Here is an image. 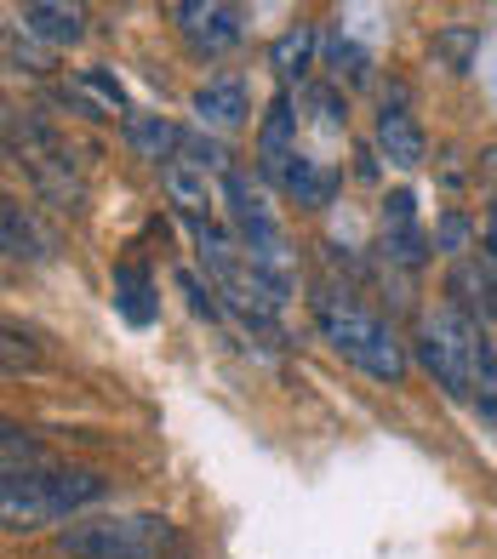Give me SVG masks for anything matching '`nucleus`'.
I'll return each mask as SVG.
<instances>
[{"mask_svg": "<svg viewBox=\"0 0 497 559\" xmlns=\"http://www.w3.org/2000/svg\"><path fill=\"white\" fill-rule=\"evenodd\" d=\"M315 325H320V337H327L350 366H360L366 377H378V383H401L406 377V354L394 343V332L371 309H360L350 292L320 286L315 292Z\"/></svg>", "mask_w": 497, "mask_h": 559, "instance_id": "obj_1", "label": "nucleus"}, {"mask_svg": "<svg viewBox=\"0 0 497 559\" xmlns=\"http://www.w3.org/2000/svg\"><path fill=\"white\" fill-rule=\"evenodd\" d=\"M417 366H424L452 400H469L481 377L497 371V354H492V343L481 332V320H469L458 309H435V314H424Z\"/></svg>", "mask_w": 497, "mask_h": 559, "instance_id": "obj_2", "label": "nucleus"}, {"mask_svg": "<svg viewBox=\"0 0 497 559\" xmlns=\"http://www.w3.org/2000/svg\"><path fill=\"white\" fill-rule=\"evenodd\" d=\"M104 497V474L92 468H7L0 479V508L7 525H40V520H69L74 508H86Z\"/></svg>", "mask_w": 497, "mask_h": 559, "instance_id": "obj_3", "label": "nucleus"}, {"mask_svg": "<svg viewBox=\"0 0 497 559\" xmlns=\"http://www.w3.org/2000/svg\"><path fill=\"white\" fill-rule=\"evenodd\" d=\"M171 525L161 514H109L58 531V554L69 559H161Z\"/></svg>", "mask_w": 497, "mask_h": 559, "instance_id": "obj_4", "label": "nucleus"}, {"mask_svg": "<svg viewBox=\"0 0 497 559\" xmlns=\"http://www.w3.org/2000/svg\"><path fill=\"white\" fill-rule=\"evenodd\" d=\"M171 23L189 40V52L223 58L246 35V7H229V0H184V7H171Z\"/></svg>", "mask_w": 497, "mask_h": 559, "instance_id": "obj_5", "label": "nucleus"}, {"mask_svg": "<svg viewBox=\"0 0 497 559\" xmlns=\"http://www.w3.org/2000/svg\"><path fill=\"white\" fill-rule=\"evenodd\" d=\"M246 109H252V97H246L240 74H217V81H206L201 92H194V120L212 126V132H235V126L246 120Z\"/></svg>", "mask_w": 497, "mask_h": 559, "instance_id": "obj_6", "label": "nucleus"}, {"mask_svg": "<svg viewBox=\"0 0 497 559\" xmlns=\"http://www.w3.org/2000/svg\"><path fill=\"white\" fill-rule=\"evenodd\" d=\"M275 183L297 200V206H327V200L338 194V177L327 171V166H315V160H304V155H292L281 171H269Z\"/></svg>", "mask_w": 497, "mask_h": 559, "instance_id": "obj_7", "label": "nucleus"}, {"mask_svg": "<svg viewBox=\"0 0 497 559\" xmlns=\"http://www.w3.org/2000/svg\"><path fill=\"white\" fill-rule=\"evenodd\" d=\"M258 155H263V171H281L297 155V109H292V97H275V104H269V120L258 132Z\"/></svg>", "mask_w": 497, "mask_h": 559, "instance_id": "obj_8", "label": "nucleus"}, {"mask_svg": "<svg viewBox=\"0 0 497 559\" xmlns=\"http://www.w3.org/2000/svg\"><path fill=\"white\" fill-rule=\"evenodd\" d=\"M115 302H120V314H127L132 325H155L161 297H155V280H149V269L120 263V269H115Z\"/></svg>", "mask_w": 497, "mask_h": 559, "instance_id": "obj_9", "label": "nucleus"}, {"mask_svg": "<svg viewBox=\"0 0 497 559\" xmlns=\"http://www.w3.org/2000/svg\"><path fill=\"white\" fill-rule=\"evenodd\" d=\"M378 148H383L394 166H417V160L429 155L424 132H417V120H412L406 109H383V115H378Z\"/></svg>", "mask_w": 497, "mask_h": 559, "instance_id": "obj_10", "label": "nucleus"}, {"mask_svg": "<svg viewBox=\"0 0 497 559\" xmlns=\"http://www.w3.org/2000/svg\"><path fill=\"white\" fill-rule=\"evenodd\" d=\"M127 143H132V155L171 166V148L184 143V132L171 120H161V115H127Z\"/></svg>", "mask_w": 497, "mask_h": 559, "instance_id": "obj_11", "label": "nucleus"}, {"mask_svg": "<svg viewBox=\"0 0 497 559\" xmlns=\"http://www.w3.org/2000/svg\"><path fill=\"white\" fill-rule=\"evenodd\" d=\"M23 29L52 40V46H69V40H81V12L52 7V0H35V7H23Z\"/></svg>", "mask_w": 497, "mask_h": 559, "instance_id": "obj_12", "label": "nucleus"}, {"mask_svg": "<svg viewBox=\"0 0 497 559\" xmlns=\"http://www.w3.org/2000/svg\"><path fill=\"white\" fill-rule=\"evenodd\" d=\"M309 58H315V29H286L275 40V52H269V63H275V74H281L286 86L309 74Z\"/></svg>", "mask_w": 497, "mask_h": 559, "instance_id": "obj_13", "label": "nucleus"}, {"mask_svg": "<svg viewBox=\"0 0 497 559\" xmlns=\"http://www.w3.org/2000/svg\"><path fill=\"white\" fill-rule=\"evenodd\" d=\"M452 292L463 297V309H475L481 320H492V314H497V280H492L486 269L458 263V269H452Z\"/></svg>", "mask_w": 497, "mask_h": 559, "instance_id": "obj_14", "label": "nucleus"}, {"mask_svg": "<svg viewBox=\"0 0 497 559\" xmlns=\"http://www.w3.org/2000/svg\"><path fill=\"white\" fill-rule=\"evenodd\" d=\"M161 177H166L171 200H178V206H184L194 223H201V217H206V206H212V194H206V171H189V166H178V160H171Z\"/></svg>", "mask_w": 497, "mask_h": 559, "instance_id": "obj_15", "label": "nucleus"}, {"mask_svg": "<svg viewBox=\"0 0 497 559\" xmlns=\"http://www.w3.org/2000/svg\"><path fill=\"white\" fill-rule=\"evenodd\" d=\"M327 69L338 74V81H350V86H360L366 74H371L366 52H360L355 40H343V35H332V40H327Z\"/></svg>", "mask_w": 497, "mask_h": 559, "instance_id": "obj_16", "label": "nucleus"}, {"mask_svg": "<svg viewBox=\"0 0 497 559\" xmlns=\"http://www.w3.org/2000/svg\"><path fill=\"white\" fill-rule=\"evenodd\" d=\"M383 258L417 269V263L429 258V251H424V235H417V228H383Z\"/></svg>", "mask_w": 497, "mask_h": 559, "instance_id": "obj_17", "label": "nucleus"}, {"mask_svg": "<svg viewBox=\"0 0 497 559\" xmlns=\"http://www.w3.org/2000/svg\"><path fill=\"white\" fill-rule=\"evenodd\" d=\"M0 217H7V251H12V258H40L46 246H35V228H29V217L17 212V200H7V212H0Z\"/></svg>", "mask_w": 497, "mask_h": 559, "instance_id": "obj_18", "label": "nucleus"}, {"mask_svg": "<svg viewBox=\"0 0 497 559\" xmlns=\"http://www.w3.org/2000/svg\"><path fill=\"white\" fill-rule=\"evenodd\" d=\"M469 400H475V412L497 428V371H486L481 377V383H475V394H469Z\"/></svg>", "mask_w": 497, "mask_h": 559, "instance_id": "obj_19", "label": "nucleus"}, {"mask_svg": "<svg viewBox=\"0 0 497 559\" xmlns=\"http://www.w3.org/2000/svg\"><path fill=\"white\" fill-rule=\"evenodd\" d=\"M435 240H440V251H463V240H469V217H440V228H435Z\"/></svg>", "mask_w": 497, "mask_h": 559, "instance_id": "obj_20", "label": "nucleus"}, {"mask_svg": "<svg viewBox=\"0 0 497 559\" xmlns=\"http://www.w3.org/2000/svg\"><path fill=\"white\" fill-rule=\"evenodd\" d=\"M178 286H184V292H189V302H194V314H217V302H212V297H206V286H201V280H194V274H189V269H184V274H178Z\"/></svg>", "mask_w": 497, "mask_h": 559, "instance_id": "obj_21", "label": "nucleus"}, {"mask_svg": "<svg viewBox=\"0 0 497 559\" xmlns=\"http://www.w3.org/2000/svg\"><path fill=\"white\" fill-rule=\"evenodd\" d=\"M435 52H440V58H458V69H469L463 58L475 52V40H469V35H440V40H435Z\"/></svg>", "mask_w": 497, "mask_h": 559, "instance_id": "obj_22", "label": "nucleus"}, {"mask_svg": "<svg viewBox=\"0 0 497 559\" xmlns=\"http://www.w3.org/2000/svg\"><path fill=\"white\" fill-rule=\"evenodd\" d=\"M486 251H492V263H497V200H492V212H486Z\"/></svg>", "mask_w": 497, "mask_h": 559, "instance_id": "obj_23", "label": "nucleus"}]
</instances>
